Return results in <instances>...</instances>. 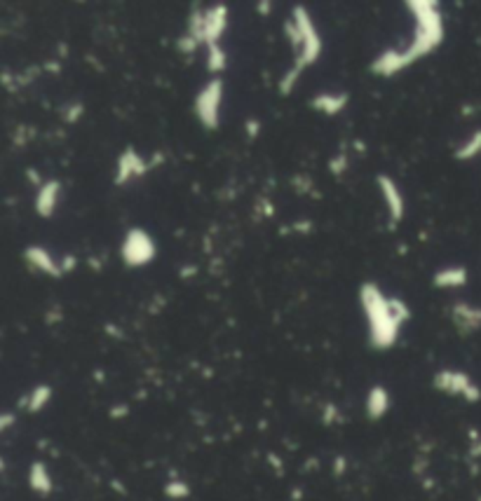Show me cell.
Here are the masks:
<instances>
[{
    "instance_id": "1",
    "label": "cell",
    "mask_w": 481,
    "mask_h": 501,
    "mask_svg": "<svg viewBox=\"0 0 481 501\" xmlns=\"http://www.w3.org/2000/svg\"><path fill=\"white\" fill-rule=\"evenodd\" d=\"M411 14L416 19V38L407 50H385L380 52L378 59H373L371 73L380 75V78H390V75L402 73L404 68H409L414 61L423 59L425 54H430L439 47V43L444 40V24H441V14L437 10V3L430 0H416L409 3Z\"/></svg>"
},
{
    "instance_id": "2",
    "label": "cell",
    "mask_w": 481,
    "mask_h": 501,
    "mask_svg": "<svg viewBox=\"0 0 481 501\" xmlns=\"http://www.w3.org/2000/svg\"><path fill=\"white\" fill-rule=\"evenodd\" d=\"M360 303L369 321V340L373 349H390L397 342L402 323L411 319L409 305L399 298H385L376 283L366 281L360 288Z\"/></svg>"
},
{
    "instance_id": "3",
    "label": "cell",
    "mask_w": 481,
    "mask_h": 501,
    "mask_svg": "<svg viewBox=\"0 0 481 501\" xmlns=\"http://www.w3.org/2000/svg\"><path fill=\"white\" fill-rule=\"evenodd\" d=\"M287 35L296 50V61L292 71L301 75L305 68L315 64L319 54H322V38H319L310 14L305 12L303 7H296L294 10V17L287 24Z\"/></svg>"
},
{
    "instance_id": "4",
    "label": "cell",
    "mask_w": 481,
    "mask_h": 501,
    "mask_svg": "<svg viewBox=\"0 0 481 501\" xmlns=\"http://www.w3.org/2000/svg\"><path fill=\"white\" fill-rule=\"evenodd\" d=\"M221 101H223V82L214 78L202 87L195 98V115L204 129H216L221 118Z\"/></svg>"
},
{
    "instance_id": "5",
    "label": "cell",
    "mask_w": 481,
    "mask_h": 501,
    "mask_svg": "<svg viewBox=\"0 0 481 501\" xmlns=\"http://www.w3.org/2000/svg\"><path fill=\"white\" fill-rule=\"evenodd\" d=\"M122 260L127 267H143L155 260V242L148 232L139 227H132L122 242Z\"/></svg>"
},
{
    "instance_id": "6",
    "label": "cell",
    "mask_w": 481,
    "mask_h": 501,
    "mask_svg": "<svg viewBox=\"0 0 481 501\" xmlns=\"http://www.w3.org/2000/svg\"><path fill=\"white\" fill-rule=\"evenodd\" d=\"M150 169V164L143 159L134 148H127L122 155L118 157V167H116V185H125L127 181L141 179Z\"/></svg>"
},
{
    "instance_id": "7",
    "label": "cell",
    "mask_w": 481,
    "mask_h": 501,
    "mask_svg": "<svg viewBox=\"0 0 481 501\" xmlns=\"http://www.w3.org/2000/svg\"><path fill=\"white\" fill-rule=\"evenodd\" d=\"M228 28V7L214 5L204 10V45H219Z\"/></svg>"
},
{
    "instance_id": "8",
    "label": "cell",
    "mask_w": 481,
    "mask_h": 501,
    "mask_svg": "<svg viewBox=\"0 0 481 501\" xmlns=\"http://www.w3.org/2000/svg\"><path fill=\"white\" fill-rule=\"evenodd\" d=\"M378 188H380V192H383V197H385L387 213H390L392 225H397V223L404 218V209H407L402 192H399V188H397V183L390 179V176H385V174L378 176Z\"/></svg>"
},
{
    "instance_id": "9",
    "label": "cell",
    "mask_w": 481,
    "mask_h": 501,
    "mask_svg": "<svg viewBox=\"0 0 481 501\" xmlns=\"http://www.w3.org/2000/svg\"><path fill=\"white\" fill-rule=\"evenodd\" d=\"M59 195H61V183L59 181H48L38 188V197H35V211L40 218H52V213L57 211L59 204Z\"/></svg>"
},
{
    "instance_id": "10",
    "label": "cell",
    "mask_w": 481,
    "mask_h": 501,
    "mask_svg": "<svg viewBox=\"0 0 481 501\" xmlns=\"http://www.w3.org/2000/svg\"><path fill=\"white\" fill-rule=\"evenodd\" d=\"M24 256H26L31 267L40 269V272H45V274H50V276H61V274H64V272H61V265L57 263L55 258H52L50 251L43 249V246H28Z\"/></svg>"
},
{
    "instance_id": "11",
    "label": "cell",
    "mask_w": 481,
    "mask_h": 501,
    "mask_svg": "<svg viewBox=\"0 0 481 501\" xmlns=\"http://www.w3.org/2000/svg\"><path fill=\"white\" fill-rule=\"evenodd\" d=\"M437 387H444L448 391H453V394L460 391V394H465L472 400L479 398V391L475 389V384H472L463 373H448V370H444V373L437 375Z\"/></svg>"
},
{
    "instance_id": "12",
    "label": "cell",
    "mask_w": 481,
    "mask_h": 501,
    "mask_svg": "<svg viewBox=\"0 0 481 501\" xmlns=\"http://www.w3.org/2000/svg\"><path fill=\"white\" fill-rule=\"evenodd\" d=\"M453 323L463 333H475V330L481 328V310L479 307H470L465 303L453 305Z\"/></svg>"
},
{
    "instance_id": "13",
    "label": "cell",
    "mask_w": 481,
    "mask_h": 501,
    "mask_svg": "<svg viewBox=\"0 0 481 501\" xmlns=\"http://www.w3.org/2000/svg\"><path fill=\"white\" fill-rule=\"evenodd\" d=\"M434 286L439 288H458V286H465L468 283V269L465 267H446V269H439L432 279Z\"/></svg>"
},
{
    "instance_id": "14",
    "label": "cell",
    "mask_w": 481,
    "mask_h": 501,
    "mask_svg": "<svg viewBox=\"0 0 481 501\" xmlns=\"http://www.w3.org/2000/svg\"><path fill=\"white\" fill-rule=\"evenodd\" d=\"M348 101H350L348 94H319L312 98L310 106L324 115H338L348 106Z\"/></svg>"
},
{
    "instance_id": "15",
    "label": "cell",
    "mask_w": 481,
    "mask_h": 501,
    "mask_svg": "<svg viewBox=\"0 0 481 501\" xmlns=\"http://www.w3.org/2000/svg\"><path fill=\"white\" fill-rule=\"evenodd\" d=\"M228 64L226 50L221 45H207V71L209 73H221Z\"/></svg>"
},
{
    "instance_id": "16",
    "label": "cell",
    "mask_w": 481,
    "mask_h": 501,
    "mask_svg": "<svg viewBox=\"0 0 481 501\" xmlns=\"http://www.w3.org/2000/svg\"><path fill=\"white\" fill-rule=\"evenodd\" d=\"M479 152H481V129H479V132L472 134V136L468 138V141H465V143L460 145V148L455 150V157L465 162V159L477 157Z\"/></svg>"
},
{
    "instance_id": "17",
    "label": "cell",
    "mask_w": 481,
    "mask_h": 501,
    "mask_svg": "<svg viewBox=\"0 0 481 501\" xmlns=\"http://www.w3.org/2000/svg\"><path fill=\"white\" fill-rule=\"evenodd\" d=\"M385 407V391L383 389H373L371 394V415H380V410Z\"/></svg>"
},
{
    "instance_id": "18",
    "label": "cell",
    "mask_w": 481,
    "mask_h": 501,
    "mask_svg": "<svg viewBox=\"0 0 481 501\" xmlns=\"http://www.w3.org/2000/svg\"><path fill=\"white\" fill-rule=\"evenodd\" d=\"M345 167H348V159H345V155H338V157H333V159H331V164H329L331 174H343V171H345Z\"/></svg>"
},
{
    "instance_id": "19",
    "label": "cell",
    "mask_w": 481,
    "mask_h": 501,
    "mask_svg": "<svg viewBox=\"0 0 481 501\" xmlns=\"http://www.w3.org/2000/svg\"><path fill=\"white\" fill-rule=\"evenodd\" d=\"M82 111H85V108H82V103L71 106V111H68V115H66V122H68V125H73V122H78V118L82 115Z\"/></svg>"
},
{
    "instance_id": "20",
    "label": "cell",
    "mask_w": 481,
    "mask_h": 501,
    "mask_svg": "<svg viewBox=\"0 0 481 501\" xmlns=\"http://www.w3.org/2000/svg\"><path fill=\"white\" fill-rule=\"evenodd\" d=\"M258 129H261V122H258V120H249V122H247V134H249V138H256V136H258Z\"/></svg>"
},
{
    "instance_id": "21",
    "label": "cell",
    "mask_w": 481,
    "mask_h": 501,
    "mask_svg": "<svg viewBox=\"0 0 481 501\" xmlns=\"http://www.w3.org/2000/svg\"><path fill=\"white\" fill-rule=\"evenodd\" d=\"M75 267V258L73 256H64V263H61V272H71V269Z\"/></svg>"
},
{
    "instance_id": "22",
    "label": "cell",
    "mask_w": 481,
    "mask_h": 501,
    "mask_svg": "<svg viewBox=\"0 0 481 501\" xmlns=\"http://www.w3.org/2000/svg\"><path fill=\"white\" fill-rule=\"evenodd\" d=\"M258 12H261V14H270V3H258Z\"/></svg>"
}]
</instances>
